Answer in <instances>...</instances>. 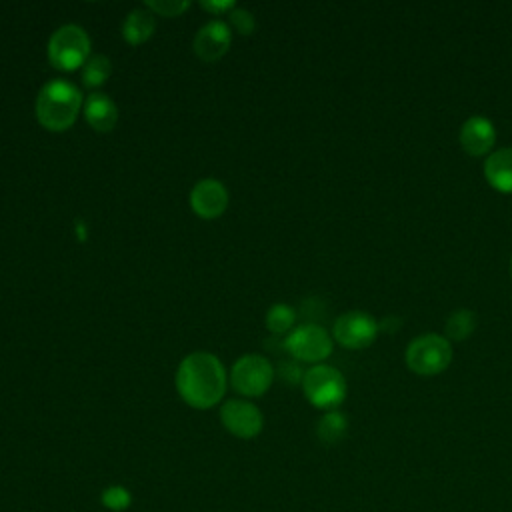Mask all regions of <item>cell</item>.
<instances>
[{"label": "cell", "instance_id": "obj_1", "mask_svg": "<svg viewBox=\"0 0 512 512\" xmlns=\"http://www.w3.org/2000/svg\"><path fill=\"white\" fill-rule=\"evenodd\" d=\"M176 390L188 406L212 408L226 392V370L214 354L192 352L178 366Z\"/></svg>", "mask_w": 512, "mask_h": 512}, {"label": "cell", "instance_id": "obj_2", "mask_svg": "<svg viewBox=\"0 0 512 512\" xmlns=\"http://www.w3.org/2000/svg\"><path fill=\"white\" fill-rule=\"evenodd\" d=\"M82 92L64 78L48 80L36 96V120L50 132L68 130L80 112Z\"/></svg>", "mask_w": 512, "mask_h": 512}, {"label": "cell", "instance_id": "obj_3", "mask_svg": "<svg viewBox=\"0 0 512 512\" xmlns=\"http://www.w3.org/2000/svg\"><path fill=\"white\" fill-rule=\"evenodd\" d=\"M406 366L420 376H436L452 362V344L444 334H420L406 346Z\"/></svg>", "mask_w": 512, "mask_h": 512}, {"label": "cell", "instance_id": "obj_4", "mask_svg": "<svg viewBox=\"0 0 512 512\" xmlns=\"http://www.w3.org/2000/svg\"><path fill=\"white\" fill-rule=\"evenodd\" d=\"M302 390L308 402L320 410H336L348 392L344 374L328 364H316L304 372Z\"/></svg>", "mask_w": 512, "mask_h": 512}, {"label": "cell", "instance_id": "obj_5", "mask_svg": "<svg viewBox=\"0 0 512 512\" xmlns=\"http://www.w3.org/2000/svg\"><path fill=\"white\" fill-rule=\"evenodd\" d=\"M90 58V38L84 28L76 24L60 26L48 42V60L62 72H72Z\"/></svg>", "mask_w": 512, "mask_h": 512}, {"label": "cell", "instance_id": "obj_6", "mask_svg": "<svg viewBox=\"0 0 512 512\" xmlns=\"http://www.w3.org/2000/svg\"><path fill=\"white\" fill-rule=\"evenodd\" d=\"M284 348L300 362H322L332 354L334 338L320 324L306 322L296 326L286 338Z\"/></svg>", "mask_w": 512, "mask_h": 512}, {"label": "cell", "instance_id": "obj_7", "mask_svg": "<svg viewBox=\"0 0 512 512\" xmlns=\"http://www.w3.org/2000/svg\"><path fill=\"white\" fill-rule=\"evenodd\" d=\"M274 380V368L268 358L260 354H246L236 360L230 372L232 388L242 396H262Z\"/></svg>", "mask_w": 512, "mask_h": 512}, {"label": "cell", "instance_id": "obj_8", "mask_svg": "<svg viewBox=\"0 0 512 512\" xmlns=\"http://www.w3.org/2000/svg\"><path fill=\"white\" fill-rule=\"evenodd\" d=\"M378 330L380 324L372 314L362 310H350L334 320L332 338L348 350H362L376 340Z\"/></svg>", "mask_w": 512, "mask_h": 512}, {"label": "cell", "instance_id": "obj_9", "mask_svg": "<svg viewBox=\"0 0 512 512\" xmlns=\"http://www.w3.org/2000/svg\"><path fill=\"white\" fill-rule=\"evenodd\" d=\"M220 420L230 434L244 440L258 436L264 426V418L258 406L240 398H232L222 404Z\"/></svg>", "mask_w": 512, "mask_h": 512}, {"label": "cell", "instance_id": "obj_10", "mask_svg": "<svg viewBox=\"0 0 512 512\" xmlns=\"http://www.w3.org/2000/svg\"><path fill=\"white\" fill-rule=\"evenodd\" d=\"M458 142L466 154L484 156L494 148L496 128L490 118L474 114L462 122L458 132Z\"/></svg>", "mask_w": 512, "mask_h": 512}, {"label": "cell", "instance_id": "obj_11", "mask_svg": "<svg viewBox=\"0 0 512 512\" xmlns=\"http://www.w3.org/2000/svg\"><path fill=\"white\" fill-rule=\"evenodd\" d=\"M190 206L194 214L204 220L218 218L228 206V192L222 182L214 178H204L194 184L190 192Z\"/></svg>", "mask_w": 512, "mask_h": 512}, {"label": "cell", "instance_id": "obj_12", "mask_svg": "<svg viewBox=\"0 0 512 512\" xmlns=\"http://www.w3.org/2000/svg\"><path fill=\"white\" fill-rule=\"evenodd\" d=\"M230 42L232 34L228 24L222 20H210L198 30L194 38V52L204 62H216L228 52Z\"/></svg>", "mask_w": 512, "mask_h": 512}, {"label": "cell", "instance_id": "obj_13", "mask_svg": "<svg viewBox=\"0 0 512 512\" xmlns=\"http://www.w3.org/2000/svg\"><path fill=\"white\" fill-rule=\"evenodd\" d=\"M484 176L494 190L512 194V148H498L490 152L484 160Z\"/></svg>", "mask_w": 512, "mask_h": 512}, {"label": "cell", "instance_id": "obj_14", "mask_svg": "<svg viewBox=\"0 0 512 512\" xmlns=\"http://www.w3.org/2000/svg\"><path fill=\"white\" fill-rule=\"evenodd\" d=\"M84 118L98 132H110L118 122V108L110 96L94 92L84 102Z\"/></svg>", "mask_w": 512, "mask_h": 512}, {"label": "cell", "instance_id": "obj_15", "mask_svg": "<svg viewBox=\"0 0 512 512\" xmlns=\"http://www.w3.org/2000/svg\"><path fill=\"white\" fill-rule=\"evenodd\" d=\"M156 30V18L154 12L148 8H136L128 12V16L122 22V36L128 44L138 46L144 44Z\"/></svg>", "mask_w": 512, "mask_h": 512}, {"label": "cell", "instance_id": "obj_16", "mask_svg": "<svg viewBox=\"0 0 512 512\" xmlns=\"http://www.w3.org/2000/svg\"><path fill=\"white\" fill-rule=\"evenodd\" d=\"M476 330V314L468 308H458L448 314L444 322V336L448 340H466Z\"/></svg>", "mask_w": 512, "mask_h": 512}, {"label": "cell", "instance_id": "obj_17", "mask_svg": "<svg viewBox=\"0 0 512 512\" xmlns=\"http://www.w3.org/2000/svg\"><path fill=\"white\" fill-rule=\"evenodd\" d=\"M348 430V420L342 412L338 410H330L326 412L316 426V434L324 444H336L346 436Z\"/></svg>", "mask_w": 512, "mask_h": 512}, {"label": "cell", "instance_id": "obj_18", "mask_svg": "<svg viewBox=\"0 0 512 512\" xmlns=\"http://www.w3.org/2000/svg\"><path fill=\"white\" fill-rule=\"evenodd\" d=\"M112 74V64L110 58L104 54H94L86 60L82 66V82L86 88H98L102 86Z\"/></svg>", "mask_w": 512, "mask_h": 512}, {"label": "cell", "instance_id": "obj_19", "mask_svg": "<svg viewBox=\"0 0 512 512\" xmlns=\"http://www.w3.org/2000/svg\"><path fill=\"white\" fill-rule=\"evenodd\" d=\"M266 328L272 332V334H284L288 332L294 322H296V310L288 304H272L266 312Z\"/></svg>", "mask_w": 512, "mask_h": 512}, {"label": "cell", "instance_id": "obj_20", "mask_svg": "<svg viewBox=\"0 0 512 512\" xmlns=\"http://www.w3.org/2000/svg\"><path fill=\"white\" fill-rule=\"evenodd\" d=\"M104 508L112 510V512H122L130 506L132 502V494L124 488V486H108L102 496H100Z\"/></svg>", "mask_w": 512, "mask_h": 512}, {"label": "cell", "instance_id": "obj_21", "mask_svg": "<svg viewBox=\"0 0 512 512\" xmlns=\"http://www.w3.org/2000/svg\"><path fill=\"white\" fill-rule=\"evenodd\" d=\"M146 8L158 16H178L190 8V2L178 0H146Z\"/></svg>", "mask_w": 512, "mask_h": 512}, {"label": "cell", "instance_id": "obj_22", "mask_svg": "<svg viewBox=\"0 0 512 512\" xmlns=\"http://www.w3.org/2000/svg\"><path fill=\"white\" fill-rule=\"evenodd\" d=\"M230 24L242 36H250L254 32V28H256V20H254L252 12H248L244 8H234L230 12Z\"/></svg>", "mask_w": 512, "mask_h": 512}, {"label": "cell", "instance_id": "obj_23", "mask_svg": "<svg viewBox=\"0 0 512 512\" xmlns=\"http://www.w3.org/2000/svg\"><path fill=\"white\" fill-rule=\"evenodd\" d=\"M278 372H280V376H282V380L284 382H288V384H302V378H304V374H302V370H300V366L298 364H294V362H282L280 366H278Z\"/></svg>", "mask_w": 512, "mask_h": 512}, {"label": "cell", "instance_id": "obj_24", "mask_svg": "<svg viewBox=\"0 0 512 512\" xmlns=\"http://www.w3.org/2000/svg\"><path fill=\"white\" fill-rule=\"evenodd\" d=\"M200 6L204 10H208L210 14H224V12H232L234 10V0H226V2H212V0H202Z\"/></svg>", "mask_w": 512, "mask_h": 512}, {"label": "cell", "instance_id": "obj_25", "mask_svg": "<svg viewBox=\"0 0 512 512\" xmlns=\"http://www.w3.org/2000/svg\"><path fill=\"white\" fill-rule=\"evenodd\" d=\"M510 278H512V258H510Z\"/></svg>", "mask_w": 512, "mask_h": 512}]
</instances>
